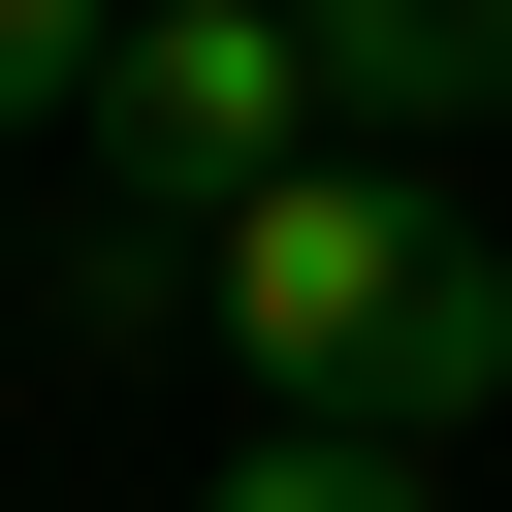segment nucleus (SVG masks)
<instances>
[{
	"label": "nucleus",
	"mask_w": 512,
	"mask_h": 512,
	"mask_svg": "<svg viewBox=\"0 0 512 512\" xmlns=\"http://www.w3.org/2000/svg\"><path fill=\"white\" fill-rule=\"evenodd\" d=\"M192 320L256 352V416H384V448H448V416L512 384V256H480V224H448L384 128H320L288 192H224Z\"/></svg>",
	"instance_id": "1"
},
{
	"label": "nucleus",
	"mask_w": 512,
	"mask_h": 512,
	"mask_svg": "<svg viewBox=\"0 0 512 512\" xmlns=\"http://www.w3.org/2000/svg\"><path fill=\"white\" fill-rule=\"evenodd\" d=\"M352 96H320V32L288 0H128L96 32V256H64V320L96 352H160L192 320V256H224V192H288Z\"/></svg>",
	"instance_id": "2"
},
{
	"label": "nucleus",
	"mask_w": 512,
	"mask_h": 512,
	"mask_svg": "<svg viewBox=\"0 0 512 512\" xmlns=\"http://www.w3.org/2000/svg\"><path fill=\"white\" fill-rule=\"evenodd\" d=\"M288 32H320L352 128H480V96H512V0H288Z\"/></svg>",
	"instance_id": "3"
},
{
	"label": "nucleus",
	"mask_w": 512,
	"mask_h": 512,
	"mask_svg": "<svg viewBox=\"0 0 512 512\" xmlns=\"http://www.w3.org/2000/svg\"><path fill=\"white\" fill-rule=\"evenodd\" d=\"M224 512H448V480H416L384 416H256V480H224Z\"/></svg>",
	"instance_id": "4"
},
{
	"label": "nucleus",
	"mask_w": 512,
	"mask_h": 512,
	"mask_svg": "<svg viewBox=\"0 0 512 512\" xmlns=\"http://www.w3.org/2000/svg\"><path fill=\"white\" fill-rule=\"evenodd\" d=\"M96 32H128V0H0V128H32V96H96Z\"/></svg>",
	"instance_id": "5"
}]
</instances>
